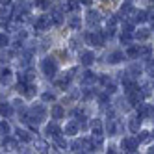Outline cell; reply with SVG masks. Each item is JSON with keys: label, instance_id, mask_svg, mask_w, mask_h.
Returning <instances> with one entry per match:
<instances>
[{"label": "cell", "instance_id": "8992f818", "mask_svg": "<svg viewBox=\"0 0 154 154\" xmlns=\"http://www.w3.org/2000/svg\"><path fill=\"white\" fill-rule=\"evenodd\" d=\"M45 132H47V136H48V137H52V139H54V137H58V136H61V134H63V130H61V128H60V126H58L56 123H52V125H47V128H45Z\"/></svg>", "mask_w": 154, "mask_h": 154}, {"label": "cell", "instance_id": "3957f363", "mask_svg": "<svg viewBox=\"0 0 154 154\" xmlns=\"http://www.w3.org/2000/svg\"><path fill=\"white\" fill-rule=\"evenodd\" d=\"M137 145H139L137 137H136V139H134V137H125L123 143H121V147H123L125 152H136V150H137Z\"/></svg>", "mask_w": 154, "mask_h": 154}, {"label": "cell", "instance_id": "ffe728a7", "mask_svg": "<svg viewBox=\"0 0 154 154\" xmlns=\"http://www.w3.org/2000/svg\"><path fill=\"white\" fill-rule=\"evenodd\" d=\"M17 137L20 139V141H24V143H30L32 141V136H30V132H26V130H17Z\"/></svg>", "mask_w": 154, "mask_h": 154}, {"label": "cell", "instance_id": "e0dca14e", "mask_svg": "<svg viewBox=\"0 0 154 154\" xmlns=\"http://www.w3.org/2000/svg\"><path fill=\"white\" fill-rule=\"evenodd\" d=\"M50 19H52V23L56 24V26H61V23H63V15H61L60 9H54L52 15H50Z\"/></svg>", "mask_w": 154, "mask_h": 154}, {"label": "cell", "instance_id": "4dcf8cb0", "mask_svg": "<svg viewBox=\"0 0 154 154\" xmlns=\"http://www.w3.org/2000/svg\"><path fill=\"white\" fill-rule=\"evenodd\" d=\"M82 147H84V150H85V152H91V150H95V149H93V143H91V139H82Z\"/></svg>", "mask_w": 154, "mask_h": 154}, {"label": "cell", "instance_id": "277c9868", "mask_svg": "<svg viewBox=\"0 0 154 154\" xmlns=\"http://www.w3.org/2000/svg\"><path fill=\"white\" fill-rule=\"evenodd\" d=\"M50 24H52V19H50V15H41V17L35 20V30H39V32H43V30H48V28H50Z\"/></svg>", "mask_w": 154, "mask_h": 154}, {"label": "cell", "instance_id": "60d3db41", "mask_svg": "<svg viewBox=\"0 0 154 154\" xmlns=\"http://www.w3.org/2000/svg\"><path fill=\"white\" fill-rule=\"evenodd\" d=\"M0 4H6V6H9L11 2H9V0H0Z\"/></svg>", "mask_w": 154, "mask_h": 154}, {"label": "cell", "instance_id": "5bb4252c", "mask_svg": "<svg viewBox=\"0 0 154 154\" xmlns=\"http://www.w3.org/2000/svg\"><path fill=\"white\" fill-rule=\"evenodd\" d=\"M9 78H11V69H9V67H2V69H0V82L8 84Z\"/></svg>", "mask_w": 154, "mask_h": 154}, {"label": "cell", "instance_id": "1f68e13d", "mask_svg": "<svg viewBox=\"0 0 154 154\" xmlns=\"http://www.w3.org/2000/svg\"><path fill=\"white\" fill-rule=\"evenodd\" d=\"M130 41H132V34L123 32V34H121V43H123V45H130Z\"/></svg>", "mask_w": 154, "mask_h": 154}, {"label": "cell", "instance_id": "e575fe53", "mask_svg": "<svg viewBox=\"0 0 154 154\" xmlns=\"http://www.w3.org/2000/svg\"><path fill=\"white\" fill-rule=\"evenodd\" d=\"M9 17H11V11H9V8H2V9H0V19L9 20Z\"/></svg>", "mask_w": 154, "mask_h": 154}, {"label": "cell", "instance_id": "603a6c76", "mask_svg": "<svg viewBox=\"0 0 154 154\" xmlns=\"http://www.w3.org/2000/svg\"><path fill=\"white\" fill-rule=\"evenodd\" d=\"M54 143H56V147H58V149H61V150H65V149L69 147V143L65 141V137H63V136H58V137H54Z\"/></svg>", "mask_w": 154, "mask_h": 154}, {"label": "cell", "instance_id": "52a82bcc", "mask_svg": "<svg viewBox=\"0 0 154 154\" xmlns=\"http://www.w3.org/2000/svg\"><path fill=\"white\" fill-rule=\"evenodd\" d=\"M95 61V54L91 52V50H85V52H82V56H80V63L82 65H85V67H89V65Z\"/></svg>", "mask_w": 154, "mask_h": 154}, {"label": "cell", "instance_id": "836d02e7", "mask_svg": "<svg viewBox=\"0 0 154 154\" xmlns=\"http://www.w3.org/2000/svg\"><path fill=\"white\" fill-rule=\"evenodd\" d=\"M0 134H2V136L9 134V125L6 123V121H0Z\"/></svg>", "mask_w": 154, "mask_h": 154}, {"label": "cell", "instance_id": "ac0fdd59", "mask_svg": "<svg viewBox=\"0 0 154 154\" xmlns=\"http://www.w3.org/2000/svg\"><path fill=\"white\" fill-rule=\"evenodd\" d=\"M65 134H67V136H76V134H78V125H76V123H69V125H65Z\"/></svg>", "mask_w": 154, "mask_h": 154}, {"label": "cell", "instance_id": "b9f144b4", "mask_svg": "<svg viewBox=\"0 0 154 154\" xmlns=\"http://www.w3.org/2000/svg\"><path fill=\"white\" fill-rule=\"evenodd\" d=\"M149 154H154V147H152V149H150V150H149Z\"/></svg>", "mask_w": 154, "mask_h": 154}, {"label": "cell", "instance_id": "d6a6232c", "mask_svg": "<svg viewBox=\"0 0 154 154\" xmlns=\"http://www.w3.org/2000/svg\"><path fill=\"white\" fill-rule=\"evenodd\" d=\"M136 20H137V23H145V20H149V13H147V11L136 13Z\"/></svg>", "mask_w": 154, "mask_h": 154}, {"label": "cell", "instance_id": "cb8c5ba5", "mask_svg": "<svg viewBox=\"0 0 154 154\" xmlns=\"http://www.w3.org/2000/svg\"><path fill=\"white\" fill-rule=\"evenodd\" d=\"M121 13L126 17V15H132V13H136V11H134V8H132L130 2H125L123 6H121Z\"/></svg>", "mask_w": 154, "mask_h": 154}, {"label": "cell", "instance_id": "4316f807", "mask_svg": "<svg viewBox=\"0 0 154 154\" xmlns=\"http://www.w3.org/2000/svg\"><path fill=\"white\" fill-rule=\"evenodd\" d=\"M35 95V85L34 84H26V91H24V97L26 98H32Z\"/></svg>", "mask_w": 154, "mask_h": 154}, {"label": "cell", "instance_id": "5b68a950", "mask_svg": "<svg viewBox=\"0 0 154 154\" xmlns=\"http://www.w3.org/2000/svg\"><path fill=\"white\" fill-rule=\"evenodd\" d=\"M137 115H139L141 119H143V117H152V115H154V108H152L150 104H143V102H141V104L137 106Z\"/></svg>", "mask_w": 154, "mask_h": 154}, {"label": "cell", "instance_id": "f546056e", "mask_svg": "<svg viewBox=\"0 0 154 154\" xmlns=\"http://www.w3.org/2000/svg\"><path fill=\"white\" fill-rule=\"evenodd\" d=\"M126 56H128V58H137V56H139V48H137V47H130V48L126 50Z\"/></svg>", "mask_w": 154, "mask_h": 154}, {"label": "cell", "instance_id": "7c38bea8", "mask_svg": "<svg viewBox=\"0 0 154 154\" xmlns=\"http://www.w3.org/2000/svg\"><path fill=\"white\" fill-rule=\"evenodd\" d=\"M141 117L139 115H136V117H132L130 119V125H128V128L132 130V132H136V134H137V132H139V126H141Z\"/></svg>", "mask_w": 154, "mask_h": 154}, {"label": "cell", "instance_id": "6da1fadb", "mask_svg": "<svg viewBox=\"0 0 154 154\" xmlns=\"http://www.w3.org/2000/svg\"><path fill=\"white\" fill-rule=\"evenodd\" d=\"M41 69H43V72H45L48 78H54V76L58 74V61L48 56V58H45L41 61Z\"/></svg>", "mask_w": 154, "mask_h": 154}, {"label": "cell", "instance_id": "8d00e7d4", "mask_svg": "<svg viewBox=\"0 0 154 154\" xmlns=\"http://www.w3.org/2000/svg\"><path fill=\"white\" fill-rule=\"evenodd\" d=\"M39 9H47L48 6H50V2H48V0H35V2H34Z\"/></svg>", "mask_w": 154, "mask_h": 154}, {"label": "cell", "instance_id": "f35d334b", "mask_svg": "<svg viewBox=\"0 0 154 154\" xmlns=\"http://www.w3.org/2000/svg\"><path fill=\"white\" fill-rule=\"evenodd\" d=\"M123 28H125V32H128V34H132V30H134V24H132V23H128V20H126V23L123 24Z\"/></svg>", "mask_w": 154, "mask_h": 154}, {"label": "cell", "instance_id": "484cf974", "mask_svg": "<svg viewBox=\"0 0 154 154\" xmlns=\"http://www.w3.org/2000/svg\"><path fill=\"white\" fill-rule=\"evenodd\" d=\"M137 48H139V56H143V58H147V60H150V58H149V56H150V52H152V50H150V47H145V45H139Z\"/></svg>", "mask_w": 154, "mask_h": 154}, {"label": "cell", "instance_id": "7a4b0ae2", "mask_svg": "<svg viewBox=\"0 0 154 154\" xmlns=\"http://www.w3.org/2000/svg\"><path fill=\"white\" fill-rule=\"evenodd\" d=\"M87 43L93 47H104V41H106V35H104V32H91V34H87L85 35Z\"/></svg>", "mask_w": 154, "mask_h": 154}, {"label": "cell", "instance_id": "ba28073f", "mask_svg": "<svg viewBox=\"0 0 154 154\" xmlns=\"http://www.w3.org/2000/svg\"><path fill=\"white\" fill-rule=\"evenodd\" d=\"M123 60H125V54L121 52V50H115V52H112V54L108 56V61L113 63V65H115V63H121Z\"/></svg>", "mask_w": 154, "mask_h": 154}, {"label": "cell", "instance_id": "ab89813d", "mask_svg": "<svg viewBox=\"0 0 154 154\" xmlns=\"http://www.w3.org/2000/svg\"><path fill=\"white\" fill-rule=\"evenodd\" d=\"M108 154H115V149H113V147H109V149H108Z\"/></svg>", "mask_w": 154, "mask_h": 154}, {"label": "cell", "instance_id": "7402d4cb", "mask_svg": "<svg viewBox=\"0 0 154 154\" xmlns=\"http://www.w3.org/2000/svg\"><path fill=\"white\" fill-rule=\"evenodd\" d=\"M137 134H139V136H137V141H139V143H149L150 137H152L150 132H147V130H141V132H137Z\"/></svg>", "mask_w": 154, "mask_h": 154}, {"label": "cell", "instance_id": "74e56055", "mask_svg": "<svg viewBox=\"0 0 154 154\" xmlns=\"http://www.w3.org/2000/svg\"><path fill=\"white\" fill-rule=\"evenodd\" d=\"M43 100L45 102H52V100H56V97H54V93H43Z\"/></svg>", "mask_w": 154, "mask_h": 154}, {"label": "cell", "instance_id": "7bdbcfd3", "mask_svg": "<svg viewBox=\"0 0 154 154\" xmlns=\"http://www.w3.org/2000/svg\"><path fill=\"white\" fill-rule=\"evenodd\" d=\"M132 154H134V152H132Z\"/></svg>", "mask_w": 154, "mask_h": 154}, {"label": "cell", "instance_id": "4fadbf2b", "mask_svg": "<svg viewBox=\"0 0 154 154\" xmlns=\"http://www.w3.org/2000/svg\"><path fill=\"white\" fill-rule=\"evenodd\" d=\"M91 132H93V136H102V121L100 119H95L91 123Z\"/></svg>", "mask_w": 154, "mask_h": 154}, {"label": "cell", "instance_id": "83f0119b", "mask_svg": "<svg viewBox=\"0 0 154 154\" xmlns=\"http://www.w3.org/2000/svg\"><path fill=\"white\" fill-rule=\"evenodd\" d=\"M136 37H137L139 41H147V39L150 37V32H149V30H139L137 34H136Z\"/></svg>", "mask_w": 154, "mask_h": 154}, {"label": "cell", "instance_id": "f1b7e54d", "mask_svg": "<svg viewBox=\"0 0 154 154\" xmlns=\"http://www.w3.org/2000/svg\"><path fill=\"white\" fill-rule=\"evenodd\" d=\"M98 20H100V15H98L97 11H91L89 17H87V23H89V24H97Z\"/></svg>", "mask_w": 154, "mask_h": 154}, {"label": "cell", "instance_id": "d4e9b609", "mask_svg": "<svg viewBox=\"0 0 154 154\" xmlns=\"http://www.w3.org/2000/svg\"><path fill=\"white\" fill-rule=\"evenodd\" d=\"M80 24H82L80 17H76V15H74V17H71V19H69V26H71L72 30H78V28H80Z\"/></svg>", "mask_w": 154, "mask_h": 154}, {"label": "cell", "instance_id": "9a60e30c", "mask_svg": "<svg viewBox=\"0 0 154 154\" xmlns=\"http://www.w3.org/2000/svg\"><path fill=\"white\" fill-rule=\"evenodd\" d=\"M11 113H13V106L11 104H8V102L0 104V115H2V117H9Z\"/></svg>", "mask_w": 154, "mask_h": 154}, {"label": "cell", "instance_id": "d590c367", "mask_svg": "<svg viewBox=\"0 0 154 154\" xmlns=\"http://www.w3.org/2000/svg\"><path fill=\"white\" fill-rule=\"evenodd\" d=\"M69 82H71V74H69V76H65V78H61V80H58L56 85H58V87H67Z\"/></svg>", "mask_w": 154, "mask_h": 154}, {"label": "cell", "instance_id": "2e32d148", "mask_svg": "<svg viewBox=\"0 0 154 154\" xmlns=\"http://www.w3.org/2000/svg\"><path fill=\"white\" fill-rule=\"evenodd\" d=\"M35 149L39 154H50L48 152V145H47V141H43V139H37L35 141Z\"/></svg>", "mask_w": 154, "mask_h": 154}, {"label": "cell", "instance_id": "9c48e42d", "mask_svg": "<svg viewBox=\"0 0 154 154\" xmlns=\"http://www.w3.org/2000/svg\"><path fill=\"white\" fill-rule=\"evenodd\" d=\"M2 147H4L6 150H17V149H19L17 141L11 139V137H4V139H2Z\"/></svg>", "mask_w": 154, "mask_h": 154}, {"label": "cell", "instance_id": "8fae6325", "mask_svg": "<svg viewBox=\"0 0 154 154\" xmlns=\"http://www.w3.org/2000/svg\"><path fill=\"white\" fill-rule=\"evenodd\" d=\"M63 115H65V109H63V106L61 104H54V108H52V119H63Z\"/></svg>", "mask_w": 154, "mask_h": 154}, {"label": "cell", "instance_id": "30bf717a", "mask_svg": "<svg viewBox=\"0 0 154 154\" xmlns=\"http://www.w3.org/2000/svg\"><path fill=\"white\" fill-rule=\"evenodd\" d=\"M78 8H80L78 0H65V2H63V9H65V11H76Z\"/></svg>", "mask_w": 154, "mask_h": 154}, {"label": "cell", "instance_id": "d6986e66", "mask_svg": "<svg viewBox=\"0 0 154 154\" xmlns=\"http://www.w3.org/2000/svg\"><path fill=\"white\" fill-rule=\"evenodd\" d=\"M91 143H93V149H95V150H100V149L104 147L102 136H93V137H91Z\"/></svg>", "mask_w": 154, "mask_h": 154}, {"label": "cell", "instance_id": "44dd1931", "mask_svg": "<svg viewBox=\"0 0 154 154\" xmlns=\"http://www.w3.org/2000/svg\"><path fill=\"white\" fill-rule=\"evenodd\" d=\"M95 80H97V76H95L91 71H85V72L82 74V82H84V84H93Z\"/></svg>", "mask_w": 154, "mask_h": 154}]
</instances>
